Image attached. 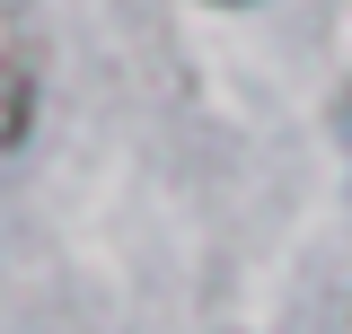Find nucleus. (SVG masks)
<instances>
[{
	"instance_id": "1",
	"label": "nucleus",
	"mask_w": 352,
	"mask_h": 334,
	"mask_svg": "<svg viewBox=\"0 0 352 334\" xmlns=\"http://www.w3.org/2000/svg\"><path fill=\"white\" fill-rule=\"evenodd\" d=\"M27 106H36V97H27V71H18V62H0V150L27 132Z\"/></svg>"
}]
</instances>
